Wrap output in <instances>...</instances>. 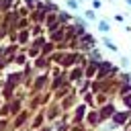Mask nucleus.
Instances as JSON below:
<instances>
[{"instance_id":"obj_1","label":"nucleus","mask_w":131,"mask_h":131,"mask_svg":"<svg viewBox=\"0 0 131 131\" xmlns=\"http://www.w3.org/2000/svg\"><path fill=\"white\" fill-rule=\"evenodd\" d=\"M98 27H100V31H104V33H106V31H108V25H106V23H104V20H102V23H100V25H98Z\"/></svg>"},{"instance_id":"obj_2","label":"nucleus","mask_w":131,"mask_h":131,"mask_svg":"<svg viewBox=\"0 0 131 131\" xmlns=\"http://www.w3.org/2000/svg\"><path fill=\"white\" fill-rule=\"evenodd\" d=\"M68 6H72V8H78V2H76V0H68Z\"/></svg>"},{"instance_id":"obj_3","label":"nucleus","mask_w":131,"mask_h":131,"mask_svg":"<svg viewBox=\"0 0 131 131\" xmlns=\"http://www.w3.org/2000/svg\"><path fill=\"white\" fill-rule=\"evenodd\" d=\"M127 4H129V6H131V0H127Z\"/></svg>"}]
</instances>
